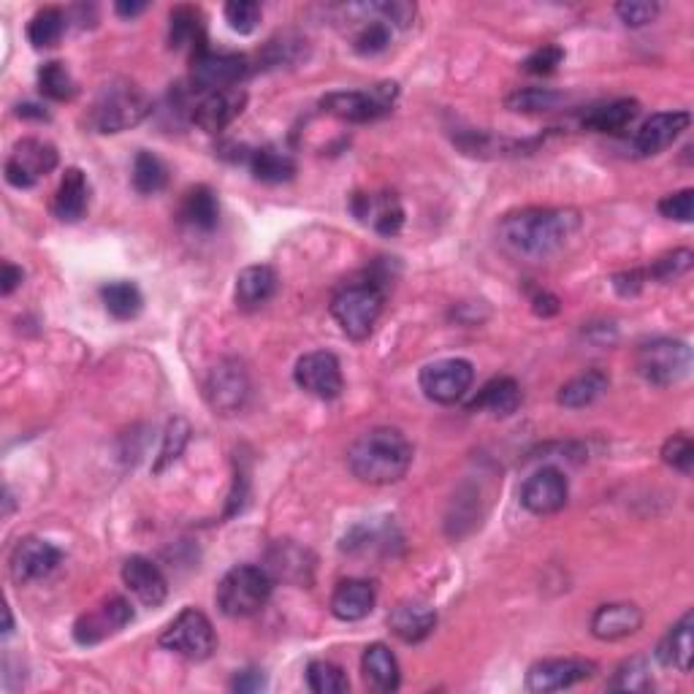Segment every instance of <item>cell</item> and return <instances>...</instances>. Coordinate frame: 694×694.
<instances>
[{
  "instance_id": "obj_1",
  "label": "cell",
  "mask_w": 694,
  "mask_h": 694,
  "mask_svg": "<svg viewBox=\"0 0 694 694\" xmlns=\"http://www.w3.org/2000/svg\"><path fill=\"white\" fill-rule=\"evenodd\" d=\"M578 228H581V215L576 209L529 207L505 217L499 222V237L516 256L548 258L576 237Z\"/></svg>"
},
{
  "instance_id": "obj_2",
  "label": "cell",
  "mask_w": 694,
  "mask_h": 694,
  "mask_svg": "<svg viewBox=\"0 0 694 694\" xmlns=\"http://www.w3.org/2000/svg\"><path fill=\"white\" fill-rule=\"evenodd\" d=\"M413 464V445L400 428L377 426L361 434L348 450V467L361 483L391 486L407 475Z\"/></svg>"
},
{
  "instance_id": "obj_3",
  "label": "cell",
  "mask_w": 694,
  "mask_h": 694,
  "mask_svg": "<svg viewBox=\"0 0 694 694\" xmlns=\"http://www.w3.org/2000/svg\"><path fill=\"white\" fill-rule=\"evenodd\" d=\"M153 104L147 93L131 80H112L95 95L87 112V125L95 134H123L149 117Z\"/></svg>"
},
{
  "instance_id": "obj_4",
  "label": "cell",
  "mask_w": 694,
  "mask_h": 694,
  "mask_svg": "<svg viewBox=\"0 0 694 694\" xmlns=\"http://www.w3.org/2000/svg\"><path fill=\"white\" fill-rule=\"evenodd\" d=\"M275 589V578L263 567L237 564L217 583V608L228 619H250L263 611Z\"/></svg>"
},
{
  "instance_id": "obj_5",
  "label": "cell",
  "mask_w": 694,
  "mask_h": 694,
  "mask_svg": "<svg viewBox=\"0 0 694 694\" xmlns=\"http://www.w3.org/2000/svg\"><path fill=\"white\" fill-rule=\"evenodd\" d=\"M385 307V293L377 282H353L331 299V315L350 340L361 342L372 334Z\"/></svg>"
},
{
  "instance_id": "obj_6",
  "label": "cell",
  "mask_w": 694,
  "mask_h": 694,
  "mask_svg": "<svg viewBox=\"0 0 694 694\" xmlns=\"http://www.w3.org/2000/svg\"><path fill=\"white\" fill-rule=\"evenodd\" d=\"M396 95H400V84L383 82L374 84L370 90H340V93H329L321 99L323 112L334 114V117L345 120V123H374V120L385 117L394 108Z\"/></svg>"
},
{
  "instance_id": "obj_7",
  "label": "cell",
  "mask_w": 694,
  "mask_h": 694,
  "mask_svg": "<svg viewBox=\"0 0 694 694\" xmlns=\"http://www.w3.org/2000/svg\"><path fill=\"white\" fill-rule=\"evenodd\" d=\"M638 372L656 389L681 383L692 370V350L681 340H651L638 350Z\"/></svg>"
},
{
  "instance_id": "obj_8",
  "label": "cell",
  "mask_w": 694,
  "mask_h": 694,
  "mask_svg": "<svg viewBox=\"0 0 694 694\" xmlns=\"http://www.w3.org/2000/svg\"><path fill=\"white\" fill-rule=\"evenodd\" d=\"M158 643L166 651H172V654L185 656V660L204 662L215 654L217 635L213 621L198 611V608H185V611L163 630Z\"/></svg>"
},
{
  "instance_id": "obj_9",
  "label": "cell",
  "mask_w": 694,
  "mask_h": 694,
  "mask_svg": "<svg viewBox=\"0 0 694 694\" xmlns=\"http://www.w3.org/2000/svg\"><path fill=\"white\" fill-rule=\"evenodd\" d=\"M247 74H250V63H247L245 54L207 50L190 58V84L198 95L239 87V82Z\"/></svg>"
},
{
  "instance_id": "obj_10",
  "label": "cell",
  "mask_w": 694,
  "mask_h": 694,
  "mask_svg": "<svg viewBox=\"0 0 694 694\" xmlns=\"http://www.w3.org/2000/svg\"><path fill=\"white\" fill-rule=\"evenodd\" d=\"M475 366L467 359H443L421 370V391L437 404H454L473 389Z\"/></svg>"
},
{
  "instance_id": "obj_11",
  "label": "cell",
  "mask_w": 694,
  "mask_h": 694,
  "mask_svg": "<svg viewBox=\"0 0 694 694\" xmlns=\"http://www.w3.org/2000/svg\"><path fill=\"white\" fill-rule=\"evenodd\" d=\"M58 166V149L41 138H22L14 144L9 160H6V183L17 190H28L41 177L54 172Z\"/></svg>"
},
{
  "instance_id": "obj_12",
  "label": "cell",
  "mask_w": 694,
  "mask_h": 694,
  "mask_svg": "<svg viewBox=\"0 0 694 694\" xmlns=\"http://www.w3.org/2000/svg\"><path fill=\"white\" fill-rule=\"evenodd\" d=\"M293 377L299 383V389H304L307 394L318 396L323 402L340 400L342 391H345V377H342L340 361L329 350H312V353L301 355L296 361Z\"/></svg>"
},
{
  "instance_id": "obj_13",
  "label": "cell",
  "mask_w": 694,
  "mask_h": 694,
  "mask_svg": "<svg viewBox=\"0 0 694 694\" xmlns=\"http://www.w3.org/2000/svg\"><path fill=\"white\" fill-rule=\"evenodd\" d=\"M204 396L209 407L220 415H234L245 407L250 396V380H247L245 366L239 361L226 359L209 370L207 383H204Z\"/></svg>"
},
{
  "instance_id": "obj_14",
  "label": "cell",
  "mask_w": 694,
  "mask_h": 694,
  "mask_svg": "<svg viewBox=\"0 0 694 694\" xmlns=\"http://www.w3.org/2000/svg\"><path fill=\"white\" fill-rule=\"evenodd\" d=\"M134 621V608L123 597H108L93 611L82 613L74 624V641L80 645L104 643L106 638L117 635Z\"/></svg>"
},
{
  "instance_id": "obj_15",
  "label": "cell",
  "mask_w": 694,
  "mask_h": 694,
  "mask_svg": "<svg viewBox=\"0 0 694 694\" xmlns=\"http://www.w3.org/2000/svg\"><path fill=\"white\" fill-rule=\"evenodd\" d=\"M247 93L241 87L201 93L190 108V120L204 134H222L245 112Z\"/></svg>"
},
{
  "instance_id": "obj_16",
  "label": "cell",
  "mask_w": 694,
  "mask_h": 694,
  "mask_svg": "<svg viewBox=\"0 0 694 694\" xmlns=\"http://www.w3.org/2000/svg\"><path fill=\"white\" fill-rule=\"evenodd\" d=\"M350 213L355 220L370 226L383 237H396L404 226V207L396 193H355L350 198Z\"/></svg>"
},
{
  "instance_id": "obj_17",
  "label": "cell",
  "mask_w": 694,
  "mask_h": 694,
  "mask_svg": "<svg viewBox=\"0 0 694 694\" xmlns=\"http://www.w3.org/2000/svg\"><path fill=\"white\" fill-rule=\"evenodd\" d=\"M597 673V665L589 660H540L529 667L527 673V690L535 694H548V692H561L570 690V686L589 681Z\"/></svg>"
},
{
  "instance_id": "obj_18",
  "label": "cell",
  "mask_w": 694,
  "mask_h": 694,
  "mask_svg": "<svg viewBox=\"0 0 694 694\" xmlns=\"http://www.w3.org/2000/svg\"><path fill=\"white\" fill-rule=\"evenodd\" d=\"M63 553L60 548H54L52 542L39 540V537H25L14 546L9 559V570L11 578L17 583H30V581H41L50 572H54V567L60 564Z\"/></svg>"
},
{
  "instance_id": "obj_19",
  "label": "cell",
  "mask_w": 694,
  "mask_h": 694,
  "mask_svg": "<svg viewBox=\"0 0 694 694\" xmlns=\"http://www.w3.org/2000/svg\"><path fill=\"white\" fill-rule=\"evenodd\" d=\"M567 497H570V486L557 467L537 469L521 486V505L535 516L559 512L567 505Z\"/></svg>"
},
{
  "instance_id": "obj_20",
  "label": "cell",
  "mask_w": 694,
  "mask_h": 694,
  "mask_svg": "<svg viewBox=\"0 0 694 694\" xmlns=\"http://www.w3.org/2000/svg\"><path fill=\"white\" fill-rule=\"evenodd\" d=\"M692 117L690 112H656L641 125V131L635 134V153L643 158L651 155H660L662 149H667L686 128H690Z\"/></svg>"
},
{
  "instance_id": "obj_21",
  "label": "cell",
  "mask_w": 694,
  "mask_h": 694,
  "mask_svg": "<svg viewBox=\"0 0 694 694\" xmlns=\"http://www.w3.org/2000/svg\"><path fill=\"white\" fill-rule=\"evenodd\" d=\"M123 583L142 605L158 608L168 597V581L160 567L147 557H131L123 564Z\"/></svg>"
},
{
  "instance_id": "obj_22",
  "label": "cell",
  "mask_w": 694,
  "mask_h": 694,
  "mask_svg": "<svg viewBox=\"0 0 694 694\" xmlns=\"http://www.w3.org/2000/svg\"><path fill=\"white\" fill-rule=\"evenodd\" d=\"M643 626V611L632 602H611V605H600L591 615V635L597 641H624V638L635 635Z\"/></svg>"
},
{
  "instance_id": "obj_23",
  "label": "cell",
  "mask_w": 694,
  "mask_h": 694,
  "mask_svg": "<svg viewBox=\"0 0 694 694\" xmlns=\"http://www.w3.org/2000/svg\"><path fill=\"white\" fill-rule=\"evenodd\" d=\"M168 46L187 50L190 58L207 52V22L204 11L196 6H177L168 17Z\"/></svg>"
},
{
  "instance_id": "obj_24",
  "label": "cell",
  "mask_w": 694,
  "mask_h": 694,
  "mask_svg": "<svg viewBox=\"0 0 694 694\" xmlns=\"http://www.w3.org/2000/svg\"><path fill=\"white\" fill-rule=\"evenodd\" d=\"M389 626L400 641L421 643V641H426V638L434 632V626H437V611L418 600L400 602V605H396L389 615Z\"/></svg>"
},
{
  "instance_id": "obj_25",
  "label": "cell",
  "mask_w": 694,
  "mask_h": 694,
  "mask_svg": "<svg viewBox=\"0 0 694 694\" xmlns=\"http://www.w3.org/2000/svg\"><path fill=\"white\" fill-rule=\"evenodd\" d=\"M90 207V185L82 168H65L58 193L52 198V213L63 222H80Z\"/></svg>"
},
{
  "instance_id": "obj_26",
  "label": "cell",
  "mask_w": 694,
  "mask_h": 694,
  "mask_svg": "<svg viewBox=\"0 0 694 694\" xmlns=\"http://www.w3.org/2000/svg\"><path fill=\"white\" fill-rule=\"evenodd\" d=\"M277 275L275 269L261 263V267H247L239 271L237 277V291H234V299H237V307L245 312L261 310L267 301L275 299L277 293Z\"/></svg>"
},
{
  "instance_id": "obj_27",
  "label": "cell",
  "mask_w": 694,
  "mask_h": 694,
  "mask_svg": "<svg viewBox=\"0 0 694 694\" xmlns=\"http://www.w3.org/2000/svg\"><path fill=\"white\" fill-rule=\"evenodd\" d=\"M374 587L370 581L361 578H348V581L336 583L334 594H331V613L340 621H361L374 611Z\"/></svg>"
},
{
  "instance_id": "obj_28",
  "label": "cell",
  "mask_w": 694,
  "mask_h": 694,
  "mask_svg": "<svg viewBox=\"0 0 694 694\" xmlns=\"http://www.w3.org/2000/svg\"><path fill=\"white\" fill-rule=\"evenodd\" d=\"M521 385L512 377H494L480 389V394L467 404L469 413H491L508 418L521 407Z\"/></svg>"
},
{
  "instance_id": "obj_29",
  "label": "cell",
  "mask_w": 694,
  "mask_h": 694,
  "mask_svg": "<svg viewBox=\"0 0 694 694\" xmlns=\"http://www.w3.org/2000/svg\"><path fill=\"white\" fill-rule=\"evenodd\" d=\"M179 220L190 226L193 231H215L220 222V201L209 185H196L183 196L179 204Z\"/></svg>"
},
{
  "instance_id": "obj_30",
  "label": "cell",
  "mask_w": 694,
  "mask_h": 694,
  "mask_svg": "<svg viewBox=\"0 0 694 694\" xmlns=\"http://www.w3.org/2000/svg\"><path fill=\"white\" fill-rule=\"evenodd\" d=\"M361 673L374 692H396L402 684L400 662L385 643H372L361 656Z\"/></svg>"
},
{
  "instance_id": "obj_31",
  "label": "cell",
  "mask_w": 694,
  "mask_h": 694,
  "mask_svg": "<svg viewBox=\"0 0 694 694\" xmlns=\"http://www.w3.org/2000/svg\"><path fill=\"white\" fill-rule=\"evenodd\" d=\"M692 626H694V613L686 611L681 615L679 624L670 626V632L662 638V643L656 645V660L665 667H675L681 673H690L692 670Z\"/></svg>"
},
{
  "instance_id": "obj_32",
  "label": "cell",
  "mask_w": 694,
  "mask_h": 694,
  "mask_svg": "<svg viewBox=\"0 0 694 694\" xmlns=\"http://www.w3.org/2000/svg\"><path fill=\"white\" fill-rule=\"evenodd\" d=\"M269 576L282 578L291 583H310L312 581V557L304 548L293 546L291 540L277 542L269 551Z\"/></svg>"
},
{
  "instance_id": "obj_33",
  "label": "cell",
  "mask_w": 694,
  "mask_h": 694,
  "mask_svg": "<svg viewBox=\"0 0 694 694\" xmlns=\"http://www.w3.org/2000/svg\"><path fill=\"white\" fill-rule=\"evenodd\" d=\"M250 166L252 177L258 183H267V185H282V183H291L296 177V158L291 153L280 147H258L250 153Z\"/></svg>"
},
{
  "instance_id": "obj_34",
  "label": "cell",
  "mask_w": 694,
  "mask_h": 694,
  "mask_svg": "<svg viewBox=\"0 0 694 694\" xmlns=\"http://www.w3.org/2000/svg\"><path fill=\"white\" fill-rule=\"evenodd\" d=\"M608 389H611V377L600 370H589V372L578 374V377L567 380V383L559 389L557 402L567 410H581V407H589V404H594L600 396H605Z\"/></svg>"
},
{
  "instance_id": "obj_35",
  "label": "cell",
  "mask_w": 694,
  "mask_h": 694,
  "mask_svg": "<svg viewBox=\"0 0 694 694\" xmlns=\"http://www.w3.org/2000/svg\"><path fill=\"white\" fill-rule=\"evenodd\" d=\"M638 114H641V104L635 99H619L605 106L591 108L587 117L581 120V125L587 131H594V134H619L626 125L635 123Z\"/></svg>"
},
{
  "instance_id": "obj_36",
  "label": "cell",
  "mask_w": 694,
  "mask_h": 694,
  "mask_svg": "<svg viewBox=\"0 0 694 694\" xmlns=\"http://www.w3.org/2000/svg\"><path fill=\"white\" fill-rule=\"evenodd\" d=\"M101 301H104L108 315L117 318V321H134L144 307L142 291H138L136 282L128 280L106 282V286L101 288Z\"/></svg>"
},
{
  "instance_id": "obj_37",
  "label": "cell",
  "mask_w": 694,
  "mask_h": 694,
  "mask_svg": "<svg viewBox=\"0 0 694 694\" xmlns=\"http://www.w3.org/2000/svg\"><path fill=\"white\" fill-rule=\"evenodd\" d=\"M65 25H69V20H65L63 11L54 9V6H46V9L35 11L33 20H30L28 41L35 50H52L63 39Z\"/></svg>"
},
{
  "instance_id": "obj_38",
  "label": "cell",
  "mask_w": 694,
  "mask_h": 694,
  "mask_svg": "<svg viewBox=\"0 0 694 694\" xmlns=\"http://www.w3.org/2000/svg\"><path fill=\"white\" fill-rule=\"evenodd\" d=\"M370 20H361L359 30L353 33V50L364 58H374V54L385 52L391 44V25L377 14L374 3L370 6Z\"/></svg>"
},
{
  "instance_id": "obj_39",
  "label": "cell",
  "mask_w": 694,
  "mask_h": 694,
  "mask_svg": "<svg viewBox=\"0 0 694 694\" xmlns=\"http://www.w3.org/2000/svg\"><path fill=\"white\" fill-rule=\"evenodd\" d=\"M131 179H134L136 193L153 196V193H160L168 185V166L155 153L142 149L134 158V174H131Z\"/></svg>"
},
{
  "instance_id": "obj_40",
  "label": "cell",
  "mask_w": 694,
  "mask_h": 694,
  "mask_svg": "<svg viewBox=\"0 0 694 694\" xmlns=\"http://www.w3.org/2000/svg\"><path fill=\"white\" fill-rule=\"evenodd\" d=\"M39 90L50 101H71L76 95V80L69 65L60 60H50L39 69Z\"/></svg>"
},
{
  "instance_id": "obj_41",
  "label": "cell",
  "mask_w": 694,
  "mask_h": 694,
  "mask_svg": "<svg viewBox=\"0 0 694 694\" xmlns=\"http://www.w3.org/2000/svg\"><path fill=\"white\" fill-rule=\"evenodd\" d=\"M307 684L315 694H345L350 690V681L345 670L334 662L315 660L307 667Z\"/></svg>"
},
{
  "instance_id": "obj_42",
  "label": "cell",
  "mask_w": 694,
  "mask_h": 694,
  "mask_svg": "<svg viewBox=\"0 0 694 694\" xmlns=\"http://www.w3.org/2000/svg\"><path fill=\"white\" fill-rule=\"evenodd\" d=\"M561 101H564V95L557 93V90H548V87H524V90H516V93L508 95V104L510 112H553Z\"/></svg>"
},
{
  "instance_id": "obj_43",
  "label": "cell",
  "mask_w": 694,
  "mask_h": 694,
  "mask_svg": "<svg viewBox=\"0 0 694 694\" xmlns=\"http://www.w3.org/2000/svg\"><path fill=\"white\" fill-rule=\"evenodd\" d=\"M187 439H190V426L185 418L168 421L166 434H163V445L158 450V462H155V473H163L166 467H172L179 456H183Z\"/></svg>"
},
{
  "instance_id": "obj_44",
  "label": "cell",
  "mask_w": 694,
  "mask_h": 694,
  "mask_svg": "<svg viewBox=\"0 0 694 694\" xmlns=\"http://www.w3.org/2000/svg\"><path fill=\"white\" fill-rule=\"evenodd\" d=\"M613 692H649L651 690V670L643 656H632L624 665L615 670L611 681Z\"/></svg>"
},
{
  "instance_id": "obj_45",
  "label": "cell",
  "mask_w": 694,
  "mask_h": 694,
  "mask_svg": "<svg viewBox=\"0 0 694 694\" xmlns=\"http://www.w3.org/2000/svg\"><path fill=\"white\" fill-rule=\"evenodd\" d=\"M222 11H226L228 25L237 30L239 35H250L258 28V22H261V6L256 0H231Z\"/></svg>"
},
{
  "instance_id": "obj_46",
  "label": "cell",
  "mask_w": 694,
  "mask_h": 694,
  "mask_svg": "<svg viewBox=\"0 0 694 694\" xmlns=\"http://www.w3.org/2000/svg\"><path fill=\"white\" fill-rule=\"evenodd\" d=\"M692 250H675V252H667V256L656 258L654 267L645 269V275H649V280H660V282H670L675 280V277L686 275V271L692 269Z\"/></svg>"
},
{
  "instance_id": "obj_47",
  "label": "cell",
  "mask_w": 694,
  "mask_h": 694,
  "mask_svg": "<svg viewBox=\"0 0 694 694\" xmlns=\"http://www.w3.org/2000/svg\"><path fill=\"white\" fill-rule=\"evenodd\" d=\"M662 462L667 467L679 469V473L692 475L694 469V445L686 434H673L665 445H662Z\"/></svg>"
},
{
  "instance_id": "obj_48",
  "label": "cell",
  "mask_w": 694,
  "mask_h": 694,
  "mask_svg": "<svg viewBox=\"0 0 694 694\" xmlns=\"http://www.w3.org/2000/svg\"><path fill=\"white\" fill-rule=\"evenodd\" d=\"M615 14L621 17L624 25L643 28L660 17V3H651V0H624V3L615 6Z\"/></svg>"
},
{
  "instance_id": "obj_49",
  "label": "cell",
  "mask_w": 694,
  "mask_h": 694,
  "mask_svg": "<svg viewBox=\"0 0 694 694\" xmlns=\"http://www.w3.org/2000/svg\"><path fill=\"white\" fill-rule=\"evenodd\" d=\"M561 60H564V50L557 44H542L540 50H535L524 60V71L535 76H548L559 69Z\"/></svg>"
},
{
  "instance_id": "obj_50",
  "label": "cell",
  "mask_w": 694,
  "mask_h": 694,
  "mask_svg": "<svg viewBox=\"0 0 694 694\" xmlns=\"http://www.w3.org/2000/svg\"><path fill=\"white\" fill-rule=\"evenodd\" d=\"M660 213L667 217V220L675 222H692L694 220V190L686 187V190L670 193L660 201Z\"/></svg>"
},
{
  "instance_id": "obj_51",
  "label": "cell",
  "mask_w": 694,
  "mask_h": 694,
  "mask_svg": "<svg viewBox=\"0 0 694 694\" xmlns=\"http://www.w3.org/2000/svg\"><path fill=\"white\" fill-rule=\"evenodd\" d=\"M377 14L389 22L391 28H410L415 22V6L402 3V0H389V3H374Z\"/></svg>"
},
{
  "instance_id": "obj_52",
  "label": "cell",
  "mask_w": 694,
  "mask_h": 694,
  "mask_svg": "<svg viewBox=\"0 0 694 694\" xmlns=\"http://www.w3.org/2000/svg\"><path fill=\"white\" fill-rule=\"evenodd\" d=\"M645 280H649V275H645V269H632V271H621V275L613 277V288L619 291L621 296H635L643 291Z\"/></svg>"
},
{
  "instance_id": "obj_53",
  "label": "cell",
  "mask_w": 694,
  "mask_h": 694,
  "mask_svg": "<svg viewBox=\"0 0 694 694\" xmlns=\"http://www.w3.org/2000/svg\"><path fill=\"white\" fill-rule=\"evenodd\" d=\"M263 686H267V679H263L261 670H241L231 681L234 692H261Z\"/></svg>"
},
{
  "instance_id": "obj_54",
  "label": "cell",
  "mask_w": 694,
  "mask_h": 694,
  "mask_svg": "<svg viewBox=\"0 0 694 694\" xmlns=\"http://www.w3.org/2000/svg\"><path fill=\"white\" fill-rule=\"evenodd\" d=\"M529 301H532L535 315H540V318H551L559 312V299L551 291H540V288H535L532 296H529Z\"/></svg>"
},
{
  "instance_id": "obj_55",
  "label": "cell",
  "mask_w": 694,
  "mask_h": 694,
  "mask_svg": "<svg viewBox=\"0 0 694 694\" xmlns=\"http://www.w3.org/2000/svg\"><path fill=\"white\" fill-rule=\"evenodd\" d=\"M25 280V271H22L20 267H14V263L11 261H6L3 263V286H0V291H3V296H11L17 291V288H20V282Z\"/></svg>"
},
{
  "instance_id": "obj_56",
  "label": "cell",
  "mask_w": 694,
  "mask_h": 694,
  "mask_svg": "<svg viewBox=\"0 0 694 694\" xmlns=\"http://www.w3.org/2000/svg\"><path fill=\"white\" fill-rule=\"evenodd\" d=\"M144 9H147L144 0H120V3H114V11H117L120 17H125V20H134V17L142 14Z\"/></svg>"
},
{
  "instance_id": "obj_57",
  "label": "cell",
  "mask_w": 694,
  "mask_h": 694,
  "mask_svg": "<svg viewBox=\"0 0 694 694\" xmlns=\"http://www.w3.org/2000/svg\"><path fill=\"white\" fill-rule=\"evenodd\" d=\"M17 114H20V117H25V120H50V112H44V108L35 106V104L17 106Z\"/></svg>"
},
{
  "instance_id": "obj_58",
  "label": "cell",
  "mask_w": 694,
  "mask_h": 694,
  "mask_svg": "<svg viewBox=\"0 0 694 694\" xmlns=\"http://www.w3.org/2000/svg\"><path fill=\"white\" fill-rule=\"evenodd\" d=\"M11 630H14V621H11V611H9V608H6V630L3 632H6V635H9Z\"/></svg>"
}]
</instances>
